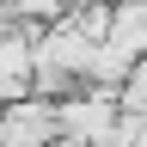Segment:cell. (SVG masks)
<instances>
[{
    "label": "cell",
    "mask_w": 147,
    "mask_h": 147,
    "mask_svg": "<svg viewBox=\"0 0 147 147\" xmlns=\"http://www.w3.org/2000/svg\"><path fill=\"white\" fill-rule=\"evenodd\" d=\"M55 117H61V135H74V141H104V135H117L123 104H117V92H67V98H55Z\"/></svg>",
    "instance_id": "1"
},
{
    "label": "cell",
    "mask_w": 147,
    "mask_h": 147,
    "mask_svg": "<svg viewBox=\"0 0 147 147\" xmlns=\"http://www.w3.org/2000/svg\"><path fill=\"white\" fill-rule=\"evenodd\" d=\"M117 104H123V117H147V55L129 67V80L117 86Z\"/></svg>",
    "instance_id": "3"
},
{
    "label": "cell",
    "mask_w": 147,
    "mask_h": 147,
    "mask_svg": "<svg viewBox=\"0 0 147 147\" xmlns=\"http://www.w3.org/2000/svg\"><path fill=\"white\" fill-rule=\"evenodd\" d=\"M61 141V117H55V98H18L0 117V147H55Z\"/></svg>",
    "instance_id": "2"
}]
</instances>
